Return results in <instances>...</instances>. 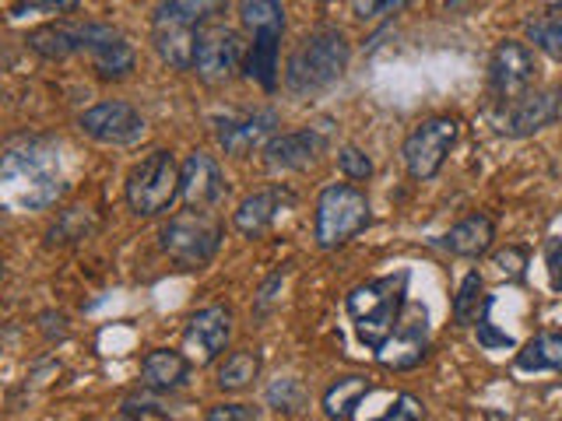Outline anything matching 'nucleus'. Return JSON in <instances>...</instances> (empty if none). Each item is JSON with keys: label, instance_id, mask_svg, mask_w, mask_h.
Segmentation results:
<instances>
[{"label": "nucleus", "instance_id": "obj_1", "mask_svg": "<svg viewBox=\"0 0 562 421\" xmlns=\"http://www.w3.org/2000/svg\"><path fill=\"white\" fill-rule=\"evenodd\" d=\"M228 14V0H162L151 14V46L172 70H193V53L207 25Z\"/></svg>", "mask_w": 562, "mask_h": 421}, {"label": "nucleus", "instance_id": "obj_2", "mask_svg": "<svg viewBox=\"0 0 562 421\" xmlns=\"http://www.w3.org/2000/svg\"><path fill=\"white\" fill-rule=\"evenodd\" d=\"M351 60V43L341 29L334 25H321L306 32L299 46L289 53L285 64V88L295 99H310L327 92L330 84H338L348 70Z\"/></svg>", "mask_w": 562, "mask_h": 421}, {"label": "nucleus", "instance_id": "obj_3", "mask_svg": "<svg viewBox=\"0 0 562 421\" xmlns=\"http://www.w3.org/2000/svg\"><path fill=\"white\" fill-rule=\"evenodd\" d=\"M408 281L412 271H394V274H383L373 281H362L348 292L345 298V309H348V320L356 327V338L376 351L383 348V341L391 338V330L397 327V320L408 309Z\"/></svg>", "mask_w": 562, "mask_h": 421}, {"label": "nucleus", "instance_id": "obj_4", "mask_svg": "<svg viewBox=\"0 0 562 421\" xmlns=\"http://www.w3.org/2000/svg\"><path fill=\"white\" fill-rule=\"evenodd\" d=\"M0 183L11 207H46L60 193V158L49 148H11L0 166Z\"/></svg>", "mask_w": 562, "mask_h": 421}, {"label": "nucleus", "instance_id": "obj_5", "mask_svg": "<svg viewBox=\"0 0 562 421\" xmlns=\"http://www.w3.org/2000/svg\"><path fill=\"white\" fill-rule=\"evenodd\" d=\"M369 197L348 183H327L313 207V239L321 250H341L345 242L366 232Z\"/></svg>", "mask_w": 562, "mask_h": 421}, {"label": "nucleus", "instance_id": "obj_6", "mask_svg": "<svg viewBox=\"0 0 562 421\" xmlns=\"http://www.w3.org/2000/svg\"><path fill=\"white\" fill-rule=\"evenodd\" d=\"M127 207L137 218H158L180 201V162L172 158V151L155 148L131 169L127 183Z\"/></svg>", "mask_w": 562, "mask_h": 421}, {"label": "nucleus", "instance_id": "obj_7", "mask_svg": "<svg viewBox=\"0 0 562 421\" xmlns=\"http://www.w3.org/2000/svg\"><path fill=\"white\" fill-rule=\"evenodd\" d=\"M158 242H162V253L169 260L193 271L215 260L222 246V225L211 218L204 207H190L187 215H176L162 225Z\"/></svg>", "mask_w": 562, "mask_h": 421}, {"label": "nucleus", "instance_id": "obj_8", "mask_svg": "<svg viewBox=\"0 0 562 421\" xmlns=\"http://www.w3.org/2000/svg\"><path fill=\"white\" fill-rule=\"evenodd\" d=\"M457 137H461V120L457 116H429L418 127H412V134L401 145L404 169H408L412 180L418 183L436 180L450 151L457 148Z\"/></svg>", "mask_w": 562, "mask_h": 421}, {"label": "nucleus", "instance_id": "obj_9", "mask_svg": "<svg viewBox=\"0 0 562 421\" xmlns=\"http://www.w3.org/2000/svg\"><path fill=\"white\" fill-rule=\"evenodd\" d=\"M246 64V46L236 29L215 22L201 32L198 53H193V75L204 84H225L233 81Z\"/></svg>", "mask_w": 562, "mask_h": 421}, {"label": "nucleus", "instance_id": "obj_10", "mask_svg": "<svg viewBox=\"0 0 562 421\" xmlns=\"http://www.w3.org/2000/svg\"><path fill=\"white\" fill-rule=\"evenodd\" d=\"M535 75H538V64H535L531 46L520 39L496 43V49H492V57H488V88H492V99L499 105H509L524 92H531Z\"/></svg>", "mask_w": 562, "mask_h": 421}, {"label": "nucleus", "instance_id": "obj_11", "mask_svg": "<svg viewBox=\"0 0 562 421\" xmlns=\"http://www.w3.org/2000/svg\"><path fill=\"white\" fill-rule=\"evenodd\" d=\"M78 127L85 137H92L99 145H110V148H131L148 134L145 116H140L131 102H120V99L95 102L92 110H85L78 116Z\"/></svg>", "mask_w": 562, "mask_h": 421}, {"label": "nucleus", "instance_id": "obj_12", "mask_svg": "<svg viewBox=\"0 0 562 421\" xmlns=\"http://www.w3.org/2000/svg\"><path fill=\"white\" fill-rule=\"evenodd\" d=\"M373 355L383 368H397V373L415 368L429 355V309L422 303H408L397 327L391 330V338H386L383 348H376Z\"/></svg>", "mask_w": 562, "mask_h": 421}, {"label": "nucleus", "instance_id": "obj_13", "mask_svg": "<svg viewBox=\"0 0 562 421\" xmlns=\"http://www.w3.org/2000/svg\"><path fill=\"white\" fill-rule=\"evenodd\" d=\"M562 116V88H531L503 105L499 130L506 137H535Z\"/></svg>", "mask_w": 562, "mask_h": 421}, {"label": "nucleus", "instance_id": "obj_14", "mask_svg": "<svg viewBox=\"0 0 562 421\" xmlns=\"http://www.w3.org/2000/svg\"><path fill=\"white\" fill-rule=\"evenodd\" d=\"M228 341H233V312L225 306L198 309L183 327V351L193 365H211L225 355Z\"/></svg>", "mask_w": 562, "mask_h": 421}, {"label": "nucleus", "instance_id": "obj_15", "mask_svg": "<svg viewBox=\"0 0 562 421\" xmlns=\"http://www.w3.org/2000/svg\"><path fill=\"white\" fill-rule=\"evenodd\" d=\"M278 113L274 110H254V113H239V116H222L215 123V137L218 148L228 158H246L260 151L268 140L278 134Z\"/></svg>", "mask_w": 562, "mask_h": 421}, {"label": "nucleus", "instance_id": "obj_16", "mask_svg": "<svg viewBox=\"0 0 562 421\" xmlns=\"http://www.w3.org/2000/svg\"><path fill=\"white\" fill-rule=\"evenodd\" d=\"M324 155H327V134L316 127L274 134L268 145H263V162H268L271 172H306L321 162Z\"/></svg>", "mask_w": 562, "mask_h": 421}, {"label": "nucleus", "instance_id": "obj_17", "mask_svg": "<svg viewBox=\"0 0 562 421\" xmlns=\"http://www.w3.org/2000/svg\"><path fill=\"white\" fill-rule=\"evenodd\" d=\"M81 39H85V53L92 57V67L99 70V78L120 81V78H127L134 70V49L113 25L85 22L81 25Z\"/></svg>", "mask_w": 562, "mask_h": 421}, {"label": "nucleus", "instance_id": "obj_18", "mask_svg": "<svg viewBox=\"0 0 562 421\" xmlns=\"http://www.w3.org/2000/svg\"><path fill=\"white\" fill-rule=\"evenodd\" d=\"M180 197L187 207H215L225 197V172L215 155L190 151L180 162Z\"/></svg>", "mask_w": 562, "mask_h": 421}, {"label": "nucleus", "instance_id": "obj_19", "mask_svg": "<svg viewBox=\"0 0 562 421\" xmlns=\"http://www.w3.org/2000/svg\"><path fill=\"white\" fill-rule=\"evenodd\" d=\"M292 201H295L292 190H285V186H263V190L250 193V197L239 201L236 215H233L236 232L246 236V239L268 236L271 228L278 225V218L292 207Z\"/></svg>", "mask_w": 562, "mask_h": 421}, {"label": "nucleus", "instance_id": "obj_20", "mask_svg": "<svg viewBox=\"0 0 562 421\" xmlns=\"http://www.w3.org/2000/svg\"><path fill=\"white\" fill-rule=\"evenodd\" d=\"M190 368L193 362L187 351L155 348L140 359V383H145L151 394H172V390H180V386H187Z\"/></svg>", "mask_w": 562, "mask_h": 421}, {"label": "nucleus", "instance_id": "obj_21", "mask_svg": "<svg viewBox=\"0 0 562 421\" xmlns=\"http://www.w3.org/2000/svg\"><path fill=\"white\" fill-rule=\"evenodd\" d=\"M281 32L285 29H260L254 32L250 49H246L243 75L254 84H260L263 92H274L281 78Z\"/></svg>", "mask_w": 562, "mask_h": 421}, {"label": "nucleus", "instance_id": "obj_22", "mask_svg": "<svg viewBox=\"0 0 562 421\" xmlns=\"http://www.w3.org/2000/svg\"><path fill=\"white\" fill-rule=\"evenodd\" d=\"M492 242H496V221H492L488 215H482V210L461 218L443 236V246L461 260H482L492 250Z\"/></svg>", "mask_w": 562, "mask_h": 421}, {"label": "nucleus", "instance_id": "obj_23", "mask_svg": "<svg viewBox=\"0 0 562 421\" xmlns=\"http://www.w3.org/2000/svg\"><path fill=\"white\" fill-rule=\"evenodd\" d=\"M369 394H373V379L369 376H338L324 390L321 408L330 421H351Z\"/></svg>", "mask_w": 562, "mask_h": 421}, {"label": "nucleus", "instance_id": "obj_24", "mask_svg": "<svg viewBox=\"0 0 562 421\" xmlns=\"http://www.w3.org/2000/svg\"><path fill=\"white\" fill-rule=\"evenodd\" d=\"M25 43L32 53H40L43 60H67L75 53H85V39H81V25H43V29H32L25 35Z\"/></svg>", "mask_w": 562, "mask_h": 421}, {"label": "nucleus", "instance_id": "obj_25", "mask_svg": "<svg viewBox=\"0 0 562 421\" xmlns=\"http://www.w3.org/2000/svg\"><path fill=\"white\" fill-rule=\"evenodd\" d=\"M520 373H562V330H541L517 351Z\"/></svg>", "mask_w": 562, "mask_h": 421}, {"label": "nucleus", "instance_id": "obj_26", "mask_svg": "<svg viewBox=\"0 0 562 421\" xmlns=\"http://www.w3.org/2000/svg\"><path fill=\"white\" fill-rule=\"evenodd\" d=\"M492 309V295H485V281L479 271H468L461 288H457L450 312H453V323L457 327H479L482 316Z\"/></svg>", "mask_w": 562, "mask_h": 421}, {"label": "nucleus", "instance_id": "obj_27", "mask_svg": "<svg viewBox=\"0 0 562 421\" xmlns=\"http://www.w3.org/2000/svg\"><path fill=\"white\" fill-rule=\"evenodd\" d=\"M257 376H260V355L250 348H239V351H228L225 355L215 383L222 394H243L257 383Z\"/></svg>", "mask_w": 562, "mask_h": 421}, {"label": "nucleus", "instance_id": "obj_28", "mask_svg": "<svg viewBox=\"0 0 562 421\" xmlns=\"http://www.w3.org/2000/svg\"><path fill=\"white\" fill-rule=\"evenodd\" d=\"M527 43H535V49H541L549 60L562 64V8H549L544 14L527 18Z\"/></svg>", "mask_w": 562, "mask_h": 421}, {"label": "nucleus", "instance_id": "obj_29", "mask_svg": "<svg viewBox=\"0 0 562 421\" xmlns=\"http://www.w3.org/2000/svg\"><path fill=\"white\" fill-rule=\"evenodd\" d=\"M239 22L246 32L285 29V4L281 0H239Z\"/></svg>", "mask_w": 562, "mask_h": 421}, {"label": "nucleus", "instance_id": "obj_30", "mask_svg": "<svg viewBox=\"0 0 562 421\" xmlns=\"http://www.w3.org/2000/svg\"><path fill=\"white\" fill-rule=\"evenodd\" d=\"M81 0H14L8 18L11 22H25V18H60L70 14Z\"/></svg>", "mask_w": 562, "mask_h": 421}, {"label": "nucleus", "instance_id": "obj_31", "mask_svg": "<svg viewBox=\"0 0 562 421\" xmlns=\"http://www.w3.org/2000/svg\"><path fill=\"white\" fill-rule=\"evenodd\" d=\"M338 169H341L345 180L362 183V180H369V175H373V158H369L359 145H345L338 151Z\"/></svg>", "mask_w": 562, "mask_h": 421}, {"label": "nucleus", "instance_id": "obj_32", "mask_svg": "<svg viewBox=\"0 0 562 421\" xmlns=\"http://www.w3.org/2000/svg\"><path fill=\"white\" fill-rule=\"evenodd\" d=\"M268 400H271L274 411L295 414L299 408H303V386H299V379L285 376V379H278L271 390H268Z\"/></svg>", "mask_w": 562, "mask_h": 421}, {"label": "nucleus", "instance_id": "obj_33", "mask_svg": "<svg viewBox=\"0 0 562 421\" xmlns=\"http://www.w3.org/2000/svg\"><path fill=\"white\" fill-rule=\"evenodd\" d=\"M492 268H496L506 281H520L527 271V250H520V246H506L503 253L492 257Z\"/></svg>", "mask_w": 562, "mask_h": 421}, {"label": "nucleus", "instance_id": "obj_34", "mask_svg": "<svg viewBox=\"0 0 562 421\" xmlns=\"http://www.w3.org/2000/svg\"><path fill=\"white\" fill-rule=\"evenodd\" d=\"M426 418V408L415 394H397L391 408L383 411V421H422Z\"/></svg>", "mask_w": 562, "mask_h": 421}, {"label": "nucleus", "instance_id": "obj_35", "mask_svg": "<svg viewBox=\"0 0 562 421\" xmlns=\"http://www.w3.org/2000/svg\"><path fill=\"white\" fill-rule=\"evenodd\" d=\"M120 418H169V408L148 397H127L120 403Z\"/></svg>", "mask_w": 562, "mask_h": 421}, {"label": "nucleus", "instance_id": "obj_36", "mask_svg": "<svg viewBox=\"0 0 562 421\" xmlns=\"http://www.w3.org/2000/svg\"><path fill=\"white\" fill-rule=\"evenodd\" d=\"M479 344H482L485 351L514 348V338H509V333H503V330H496V323H492V309L479 320Z\"/></svg>", "mask_w": 562, "mask_h": 421}, {"label": "nucleus", "instance_id": "obj_37", "mask_svg": "<svg viewBox=\"0 0 562 421\" xmlns=\"http://www.w3.org/2000/svg\"><path fill=\"white\" fill-rule=\"evenodd\" d=\"M260 408L254 403H218V408L207 411V421H257Z\"/></svg>", "mask_w": 562, "mask_h": 421}, {"label": "nucleus", "instance_id": "obj_38", "mask_svg": "<svg viewBox=\"0 0 562 421\" xmlns=\"http://www.w3.org/2000/svg\"><path fill=\"white\" fill-rule=\"evenodd\" d=\"M544 271H549V285H552V292L562 295V236L544 246Z\"/></svg>", "mask_w": 562, "mask_h": 421}, {"label": "nucleus", "instance_id": "obj_39", "mask_svg": "<svg viewBox=\"0 0 562 421\" xmlns=\"http://www.w3.org/2000/svg\"><path fill=\"white\" fill-rule=\"evenodd\" d=\"M351 11H356L359 22H373V18H380V0H351Z\"/></svg>", "mask_w": 562, "mask_h": 421}, {"label": "nucleus", "instance_id": "obj_40", "mask_svg": "<svg viewBox=\"0 0 562 421\" xmlns=\"http://www.w3.org/2000/svg\"><path fill=\"white\" fill-rule=\"evenodd\" d=\"M408 4H415V0H380V14H397Z\"/></svg>", "mask_w": 562, "mask_h": 421}, {"label": "nucleus", "instance_id": "obj_41", "mask_svg": "<svg viewBox=\"0 0 562 421\" xmlns=\"http://www.w3.org/2000/svg\"><path fill=\"white\" fill-rule=\"evenodd\" d=\"M544 4H549V8H562V0H544Z\"/></svg>", "mask_w": 562, "mask_h": 421}]
</instances>
